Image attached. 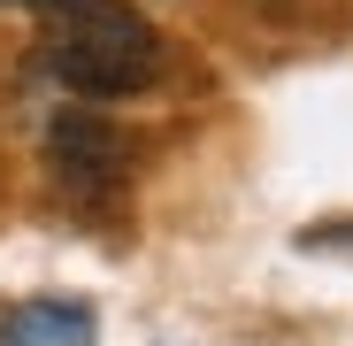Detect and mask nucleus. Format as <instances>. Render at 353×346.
I'll list each match as a JSON object with an SVG mask.
<instances>
[{
    "label": "nucleus",
    "mask_w": 353,
    "mask_h": 346,
    "mask_svg": "<svg viewBox=\"0 0 353 346\" xmlns=\"http://www.w3.org/2000/svg\"><path fill=\"white\" fill-rule=\"evenodd\" d=\"M46 169L62 177V193L100 200V193L123 185L131 146H123V131H115L108 115H92V108H62V115L46 124Z\"/></svg>",
    "instance_id": "obj_2"
},
{
    "label": "nucleus",
    "mask_w": 353,
    "mask_h": 346,
    "mask_svg": "<svg viewBox=\"0 0 353 346\" xmlns=\"http://www.w3.org/2000/svg\"><path fill=\"white\" fill-rule=\"evenodd\" d=\"M0 8H39V0H0Z\"/></svg>",
    "instance_id": "obj_5"
},
{
    "label": "nucleus",
    "mask_w": 353,
    "mask_h": 346,
    "mask_svg": "<svg viewBox=\"0 0 353 346\" xmlns=\"http://www.w3.org/2000/svg\"><path fill=\"white\" fill-rule=\"evenodd\" d=\"M100 323L85 300H16L0 316V346H92Z\"/></svg>",
    "instance_id": "obj_3"
},
{
    "label": "nucleus",
    "mask_w": 353,
    "mask_h": 346,
    "mask_svg": "<svg viewBox=\"0 0 353 346\" xmlns=\"http://www.w3.org/2000/svg\"><path fill=\"white\" fill-rule=\"evenodd\" d=\"M46 70L85 100H123L161 77V39L123 0H39Z\"/></svg>",
    "instance_id": "obj_1"
},
{
    "label": "nucleus",
    "mask_w": 353,
    "mask_h": 346,
    "mask_svg": "<svg viewBox=\"0 0 353 346\" xmlns=\"http://www.w3.org/2000/svg\"><path fill=\"white\" fill-rule=\"evenodd\" d=\"M300 247H307V254H353V223H315Z\"/></svg>",
    "instance_id": "obj_4"
}]
</instances>
